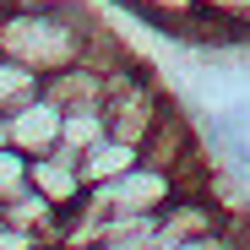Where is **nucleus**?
<instances>
[{"mask_svg": "<svg viewBox=\"0 0 250 250\" xmlns=\"http://www.w3.org/2000/svg\"><path fill=\"white\" fill-rule=\"evenodd\" d=\"M0 147H11V120L0 114Z\"/></svg>", "mask_w": 250, "mask_h": 250, "instance_id": "14", "label": "nucleus"}, {"mask_svg": "<svg viewBox=\"0 0 250 250\" xmlns=\"http://www.w3.org/2000/svg\"><path fill=\"white\" fill-rule=\"evenodd\" d=\"M93 38H98V17H87L71 0H11V6H0V55L33 65L38 76L76 65Z\"/></svg>", "mask_w": 250, "mask_h": 250, "instance_id": "1", "label": "nucleus"}, {"mask_svg": "<svg viewBox=\"0 0 250 250\" xmlns=\"http://www.w3.org/2000/svg\"><path fill=\"white\" fill-rule=\"evenodd\" d=\"M245 245V234L229 223V229H218V234H201V239H174V245H152V250H239Z\"/></svg>", "mask_w": 250, "mask_h": 250, "instance_id": "12", "label": "nucleus"}, {"mask_svg": "<svg viewBox=\"0 0 250 250\" xmlns=\"http://www.w3.org/2000/svg\"><path fill=\"white\" fill-rule=\"evenodd\" d=\"M33 93H44V76L33 65H22V60H11V55H0V114H11Z\"/></svg>", "mask_w": 250, "mask_h": 250, "instance_id": "9", "label": "nucleus"}, {"mask_svg": "<svg viewBox=\"0 0 250 250\" xmlns=\"http://www.w3.org/2000/svg\"><path fill=\"white\" fill-rule=\"evenodd\" d=\"M27 152L22 147H0V201H6V196H17L22 185H27Z\"/></svg>", "mask_w": 250, "mask_h": 250, "instance_id": "11", "label": "nucleus"}, {"mask_svg": "<svg viewBox=\"0 0 250 250\" xmlns=\"http://www.w3.org/2000/svg\"><path fill=\"white\" fill-rule=\"evenodd\" d=\"M136 163H142V147H136V142L98 136L87 152H82V180H87V190H93V185H104V180H114V174H125V169H136Z\"/></svg>", "mask_w": 250, "mask_h": 250, "instance_id": "6", "label": "nucleus"}, {"mask_svg": "<svg viewBox=\"0 0 250 250\" xmlns=\"http://www.w3.org/2000/svg\"><path fill=\"white\" fill-rule=\"evenodd\" d=\"M152 245H158V212L98 223V250H152Z\"/></svg>", "mask_w": 250, "mask_h": 250, "instance_id": "7", "label": "nucleus"}, {"mask_svg": "<svg viewBox=\"0 0 250 250\" xmlns=\"http://www.w3.org/2000/svg\"><path fill=\"white\" fill-rule=\"evenodd\" d=\"M11 147H22L27 158H44L60 147V125H65V109L49 98V93H33L27 104H17L11 114Z\"/></svg>", "mask_w": 250, "mask_h": 250, "instance_id": "3", "label": "nucleus"}, {"mask_svg": "<svg viewBox=\"0 0 250 250\" xmlns=\"http://www.w3.org/2000/svg\"><path fill=\"white\" fill-rule=\"evenodd\" d=\"M98 136H109V114H104V104H76V109H65L60 147H71V152H87Z\"/></svg>", "mask_w": 250, "mask_h": 250, "instance_id": "8", "label": "nucleus"}, {"mask_svg": "<svg viewBox=\"0 0 250 250\" xmlns=\"http://www.w3.org/2000/svg\"><path fill=\"white\" fill-rule=\"evenodd\" d=\"M196 11L201 17H212V22H223L239 44H245V27H250V0H196Z\"/></svg>", "mask_w": 250, "mask_h": 250, "instance_id": "10", "label": "nucleus"}, {"mask_svg": "<svg viewBox=\"0 0 250 250\" xmlns=\"http://www.w3.org/2000/svg\"><path fill=\"white\" fill-rule=\"evenodd\" d=\"M27 180L44 190L60 212L82 207V196H87V180H82V152H71V147H55V152H44V158H33V163H27Z\"/></svg>", "mask_w": 250, "mask_h": 250, "instance_id": "4", "label": "nucleus"}, {"mask_svg": "<svg viewBox=\"0 0 250 250\" xmlns=\"http://www.w3.org/2000/svg\"><path fill=\"white\" fill-rule=\"evenodd\" d=\"M0 250H49V239L33 229H17V223H0Z\"/></svg>", "mask_w": 250, "mask_h": 250, "instance_id": "13", "label": "nucleus"}, {"mask_svg": "<svg viewBox=\"0 0 250 250\" xmlns=\"http://www.w3.org/2000/svg\"><path fill=\"white\" fill-rule=\"evenodd\" d=\"M44 93H49L60 109L104 104V93H109V65H98V60L82 55L76 65H65V71H49V76H44Z\"/></svg>", "mask_w": 250, "mask_h": 250, "instance_id": "5", "label": "nucleus"}, {"mask_svg": "<svg viewBox=\"0 0 250 250\" xmlns=\"http://www.w3.org/2000/svg\"><path fill=\"white\" fill-rule=\"evenodd\" d=\"M180 174L158 169V163H136V169H125L104 185H93L87 196H82V207H87L93 218H142V212H163L174 196H180Z\"/></svg>", "mask_w": 250, "mask_h": 250, "instance_id": "2", "label": "nucleus"}, {"mask_svg": "<svg viewBox=\"0 0 250 250\" xmlns=\"http://www.w3.org/2000/svg\"><path fill=\"white\" fill-rule=\"evenodd\" d=\"M0 223H6V218H0Z\"/></svg>", "mask_w": 250, "mask_h": 250, "instance_id": "15", "label": "nucleus"}]
</instances>
